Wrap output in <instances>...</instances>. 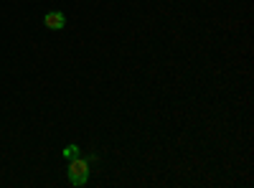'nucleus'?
I'll list each match as a JSON object with an SVG mask.
<instances>
[{"label":"nucleus","mask_w":254,"mask_h":188,"mask_svg":"<svg viewBox=\"0 0 254 188\" xmlns=\"http://www.w3.org/2000/svg\"><path fill=\"white\" fill-rule=\"evenodd\" d=\"M89 160H94V158H89ZM89 160H84L81 155L79 158H74V160H69V183L71 186H84L89 181Z\"/></svg>","instance_id":"f257e3e1"},{"label":"nucleus","mask_w":254,"mask_h":188,"mask_svg":"<svg viewBox=\"0 0 254 188\" xmlns=\"http://www.w3.org/2000/svg\"><path fill=\"white\" fill-rule=\"evenodd\" d=\"M44 26L49 31H61L64 26H66V15H64L61 10H51V13L44 15Z\"/></svg>","instance_id":"f03ea898"},{"label":"nucleus","mask_w":254,"mask_h":188,"mask_svg":"<svg viewBox=\"0 0 254 188\" xmlns=\"http://www.w3.org/2000/svg\"><path fill=\"white\" fill-rule=\"evenodd\" d=\"M81 155V150H79V145H66V148H64V158H66V160H74V158H79Z\"/></svg>","instance_id":"7ed1b4c3"}]
</instances>
